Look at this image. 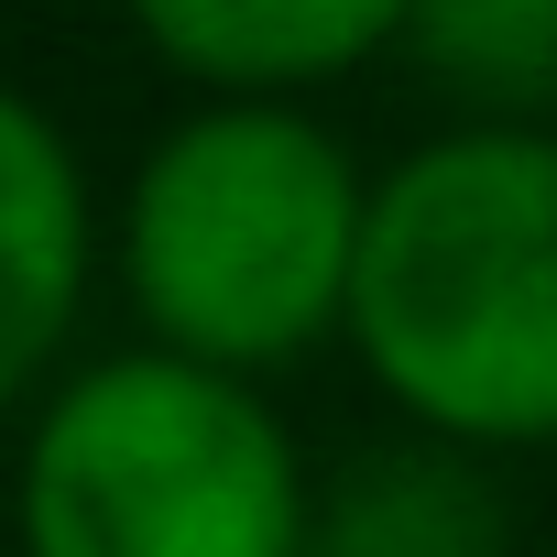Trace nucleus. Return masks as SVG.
I'll use <instances>...</instances> for the list:
<instances>
[{
	"mask_svg": "<svg viewBox=\"0 0 557 557\" xmlns=\"http://www.w3.org/2000/svg\"><path fill=\"white\" fill-rule=\"evenodd\" d=\"M99 273V208L66 121L23 88H0V416H12L45 361L66 350Z\"/></svg>",
	"mask_w": 557,
	"mask_h": 557,
	"instance_id": "4",
	"label": "nucleus"
},
{
	"mask_svg": "<svg viewBox=\"0 0 557 557\" xmlns=\"http://www.w3.org/2000/svg\"><path fill=\"white\" fill-rule=\"evenodd\" d=\"M372 394L459 448H557V132L459 121L372 175L350 329Z\"/></svg>",
	"mask_w": 557,
	"mask_h": 557,
	"instance_id": "1",
	"label": "nucleus"
},
{
	"mask_svg": "<svg viewBox=\"0 0 557 557\" xmlns=\"http://www.w3.org/2000/svg\"><path fill=\"white\" fill-rule=\"evenodd\" d=\"M318 481L251 372L110 350L66 372L12 470V557H307Z\"/></svg>",
	"mask_w": 557,
	"mask_h": 557,
	"instance_id": "3",
	"label": "nucleus"
},
{
	"mask_svg": "<svg viewBox=\"0 0 557 557\" xmlns=\"http://www.w3.org/2000/svg\"><path fill=\"white\" fill-rule=\"evenodd\" d=\"M372 175L307 99H197L121 197L110 262L143 339L219 372H285L350 329Z\"/></svg>",
	"mask_w": 557,
	"mask_h": 557,
	"instance_id": "2",
	"label": "nucleus"
},
{
	"mask_svg": "<svg viewBox=\"0 0 557 557\" xmlns=\"http://www.w3.org/2000/svg\"><path fill=\"white\" fill-rule=\"evenodd\" d=\"M307 557H513V503L492 481V448L459 437H383L318 481Z\"/></svg>",
	"mask_w": 557,
	"mask_h": 557,
	"instance_id": "6",
	"label": "nucleus"
},
{
	"mask_svg": "<svg viewBox=\"0 0 557 557\" xmlns=\"http://www.w3.org/2000/svg\"><path fill=\"white\" fill-rule=\"evenodd\" d=\"M197 99H307L405 45L416 0H121Z\"/></svg>",
	"mask_w": 557,
	"mask_h": 557,
	"instance_id": "5",
	"label": "nucleus"
},
{
	"mask_svg": "<svg viewBox=\"0 0 557 557\" xmlns=\"http://www.w3.org/2000/svg\"><path fill=\"white\" fill-rule=\"evenodd\" d=\"M405 45L437 88H459L481 121L557 110V0H416Z\"/></svg>",
	"mask_w": 557,
	"mask_h": 557,
	"instance_id": "7",
	"label": "nucleus"
}]
</instances>
